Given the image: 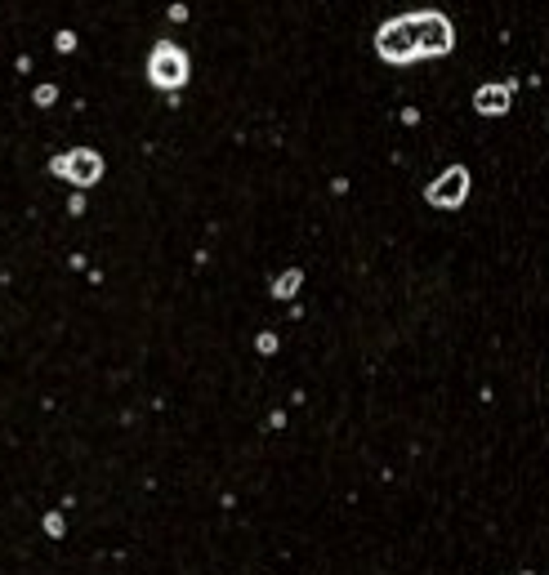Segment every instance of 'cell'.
Wrapping results in <instances>:
<instances>
[{"label": "cell", "instance_id": "obj_2", "mask_svg": "<svg viewBox=\"0 0 549 575\" xmlns=\"http://www.w3.org/2000/svg\"><path fill=\"white\" fill-rule=\"evenodd\" d=\"M147 80H152L157 90L174 94L188 85V54L174 45V41H157L152 54H147Z\"/></svg>", "mask_w": 549, "mask_h": 575}, {"label": "cell", "instance_id": "obj_4", "mask_svg": "<svg viewBox=\"0 0 549 575\" xmlns=\"http://www.w3.org/2000/svg\"><path fill=\"white\" fill-rule=\"evenodd\" d=\"M415 23H420V58H442L456 49V27L451 19H446L442 9H420L415 14Z\"/></svg>", "mask_w": 549, "mask_h": 575}, {"label": "cell", "instance_id": "obj_10", "mask_svg": "<svg viewBox=\"0 0 549 575\" xmlns=\"http://www.w3.org/2000/svg\"><path fill=\"white\" fill-rule=\"evenodd\" d=\"M54 45H58V49H63V54H68V49H72V45H76V36H72V31H58V41H54Z\"/></svg>", "mask_w": 549, "mask_h": 575}, {"label": "cell", "instance_id": "obj_11", "mask_svg": "<svg viewBox=\"0 0 549 575\" xmlns=\"http://www.w3.org/2000/svg\"><path fill=\"white\" fill-rule=\"evenodd\" d=\"M277 348V334H259V352H273Z\"/></svg>", "mask_w": 549, "mask_h": 575}, {"label": "cell", "instance_id": "obj_8", "mask_svg": "<svg viewBox=\"0 0 549 575\" xmlns=\"http://www.w3.org/2000/svg\"><path fill=\"white\" fill-rule=\"evenodd\" d=\"M63 531H68V527H63V513H49L45 517V535L49 539H63Z\"/></svg>", "mask_w": 549, "mask_h": 575}, {"label": "cell", "instance_id": "obj_1", "mask_svg": "<svg viewBox=\"0 0 549 575\" xmlns=\"http://www.w3.org/2000/svg\"><path fill=\"white\" fill-rule=\"evenodd\" d=\"M375 54L393 63V67H407L420 58V23H415V14H407V19H393L375 31Z\"/></svg>", "mask_w": 549, "mask_h": 575}, {"label": "cell", "instance_id": "obj_12", "mask_svg": "<svg viewBox=\"0 0 549 575\" xmlns=\"http://www.w3.org/2000/svg\"><path fill=\"white\" fill-rule=\"evenodd\" d=\"M518 575H531V571H518Z\"/></svg>", "mask_w": 549, "mask_h": 575}, {"label": "cell", "instance_id": "obj_3", "mask_svg": "<svg viewBox=\"0 0 549 575\" xmlns=\"http://www.w3.org/2000/svg\"><path fill=\"white\" fill-rule=\"evenodd\" d=\"M49 174L76 183V188H94L98 179H103V157H98L94 147H72V152H58L54 161H49Z\"/></svg>", "mask_w": 549, "mask_h": 575}, {"label": "cell", "instance_id": "obj_7", "mask_svg": "<svg viewBox=\"0 0 549 575\" xmlns=\"http://www.w3.org/2000/svg\"><path fill=\"white\" fill-rule=\"evenodd\" d=\"M299 281H304V273H299V268H291V273H281V277L273 281V295H277V299H291V295L299 290Z\"/></svg>", "mask_w": 549, "mask_h": 575}, {"label": "cell", "instance_id": "obj_5", "mask_svg": "<svg viewBox=\"0 0 549 575\" xmlns=\"http://www.w3.org/2000/svg\"><path fill=\"white\" fill-rule=\"evenodd\" d=\"M464 196H469V170H464V165H451L438 183H429V188H424V201H429V206H438V210L464 206Z\"/></svg>", "mask_w": 549, "mask_h": 575}, {"label": "cell", "instance_id": "obj_6", "mask_svg": "<svg viewBox=\"0 0 549 575\" xmlns=\"http://www.w3.org/2000/svg\"><path fill=\"white\" fill-rule=\"evenodd\" d=\"M509 98H513V80H487V85H478V94H474V112L478 116H505Z\"/></svg>", "mask_w": 549, "mask_h": 575}, {"label": "cell", "instance_id": "obj_9", "mask_svg": "<svg viewBox=\"0 0 549 575\" xmlns=\"http://www.w3.org/2000/svg\"><path fill=\"white\" fill-rule=\"evenodd\" d=\"M54 98H58V90H54V85H41V90H36V103H41V107H49Z\"/></svg>", "mask_w": 549, "mask_h": 575}]
</instances>
